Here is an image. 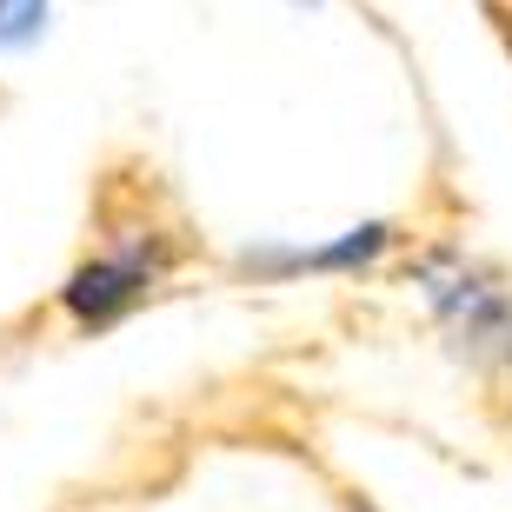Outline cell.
I'll return each instance as SVG.
<instances>
[{
	"mask_svg": "<svg viewBox=\"0 0 512 512\" xmlns=\"http://www.w3.org/2000/svg\"><path fill=\"white\" fill-rule=\"evenodd\" d=\"M160 266H167V253L147 247V240L114 247V253H100V260H87L74 280L60 286V306H67L74 326H114L120 313H133V306L153 293Z\"/></svg>",
	"mask_w": 512,
	"mask_h": 512,
	"instance_id": "2",
	"label": "cell"
},
{
	"mask_svg": "<svg viewBox=\"0 0 512 512\" xmlns=\"http://www.w3.org/2000/svg\"><path fill=\"white\" fill-rule=\"evenodd\" d=\"M54 27V0H0V54H34Z\"/></svg>",
	"mask_w": 512,
	"mask_h": 512,
	"instance_id": "4",
	"label": "cell"
},
{
	"mask_svg": "<svg viewBox=\"0 0 512 512\" xmlns=\"http://www.w3.org/2000/svg\"><path fill=\"white\" fill-rule=\"evenodd\" d=\"M293 7H326V0H293Z\"/></svg>",
	"mask_w": 512,
	"mask_h": 512,
	"instance_id": "5",
	"label": "cell"
},
{
	"mask_svg": "<svg viewBox=\"0 0 512 512\" xmlns=\"http://www.w3.org/2000/svg\"><path fill=\"white\" fill-rule=\"evenodd\" d=\"M419 286H426V306L446 320V333H453L473 360H486V366L512 360V300H506V286H493L486 273L446 260V253L419 266Z\"/></svg>",
	"mask_w": 512,
	"mask_h": 512,
	"instance_id": "1",
	"label": "cell"
},
{
	"mask_svg": "<svg viewBox=\"0 0 512 512\" xmlns=\"http://www.w3.org/2000/svg\"><path fill=\"white\" fill-rule=\"evenodd\" d=\"M393 247V227L386 220H366V227H346L340 240H326V247H293V273H360L373 266L380 253Z\"/></svg>",
	"mask_w": 512,
	"mask_h": 512,
	"instance_id": "3",
	"label": "cell"
}]
</instances>
